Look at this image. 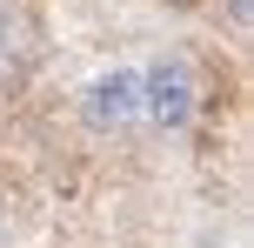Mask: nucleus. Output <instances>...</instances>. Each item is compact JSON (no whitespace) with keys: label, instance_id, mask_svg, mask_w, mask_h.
Instances as JSON below:
<instances>
[{"label":"nucleus","instance_id":"3","mask_svg":"<svg viewBox=\"0 0 254 248\" xmlns=\"http://www.w3.org/2000/svg\"><path fill=\"white\" fill-rule=\"evenodd\" d=\"M228 34H234V40L254 34V0H228Z\"/></svg>","mask_w":254,"mask_h":248},{"label":"nucleus","instance_id":"1","mask_svg":"<svg viewBox=\"0 0 254 248\" xmlns=\"http://www.w3.org/2000/svg\"><path fill=\"white\" fill-rule=\"evenodd\" d=\"M194 67L181 61V54H167L161 67H154L147 81H140V107L154 114V128H188L194 121Z\"/></svg>","mask_w":254,"mask_h":248},{"label":"nucleus","instance_id":"2","mask_svg":"<svg viewBox=\"0 0 254 248\" xmlns=\"http://www.w3.org/2000/svg\"><path fill=\"white\" fill-rule=\"evenodd\" d=\"M134 114H140V74L114 67V74H101V81L87 87V128L114 134V128H127Z\"/></svg>","mask_w":254,"mask_h":248}]
</instances>
